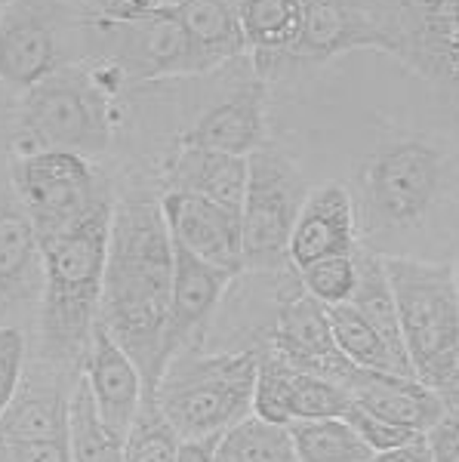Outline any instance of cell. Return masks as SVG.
Here are the masks:
<instances>
[{"label": "cell", "instance_id": "obj_2", "mask_svg": "<svg viewBox=\"0 0 459 462\" xmlns=\"http://www.w3.org/2000/svg\"><path fill=\"white\" fill-rule=\"evenodd\" d=\"M115 198L84 216L78 226L43 237V293H41V357L53 367L84 364L93 327L99 320L102 281L108 263V231Z\"/></svg>", "mask_w": 459, "mask_h": 462}, {"label": "cell", "instance_id": "obj_20", "mask_svg": "<svg viewBox=\"0 0 459 462\" xmlns=\"http://www.w3.org/2000/svg\"><path fill=\"white\" fill-rule=\"evenodd\" d=\"M167 189L201 195L222 207L241 210L243 191H247V158L182 143L179 154L170 161Z\"/></svg>", "mask_w": 459, "mask_h": 462}, {"label": "cell", "instance_id": "obj_30", "mask_svg": "<svg viewBox=\"0 0 459 462\" xmlns=\"http://www.w3.org/2000/svg\"><path fill=\"white\" fill-rule=\"evenodd\" d=\"M302 281V290H306L312 300L321 305H339L349 302L354 293V284H358V263L352 256H327L317 259V263L296 268Z\"/></svg>", "mask_w": 459, "mask_h": 462}, {"label": "cell", "instance_id": "obj_13", "mask_svg": "<svg viewBox=\"0 0 459 462\" xmlns=\"http://www.w3.org/2000/svg\"><path fill=\"white\" fill-rule=\"evenodd\" d=\"M161 213H164L173 244L232 274L243 272L241 210L222 207L201 195L167 189L161 195Z\"/></svg>", "mask_w": 459, "mask_h": 462}, {"label": "cell", "instance_id": "obj_5", "mask_svg": "<svg viewBox=\"0 0 459 462\" xmlns=\"http://www.w3.org/2000/svg\"><path fill=\"white\" fill-rule=\"evenodd\" d=\"M395 296L407 357L428 389L441 385L459 364V296L454 263L391 253L382 256Z\"/></svg>", "mask_w": 459, "mask_h": 462}, {"label": "cell", "instance_id": "obj_15", "mask_svg": "<svg viewBox=\"0 0 459 462\" xmlns=\"http://www.w3.org/2000/svg\"><path fill=\"white\" fill-rule=\"evenodd\" d=\"M80 376H84L106 426L127 438L139 410H142L145 379L136 364H133V357L102 327V320H96L93 327L90 346H87L84 355V374Z\"/></svg>", "mask_w": 459, "mask_h": 462}, {"label": "cell", "instance_id": "obj_25", "mask_svg": "<svg viewBox=\"0 0 459 462\" xmlns=\"http://www.w3.org/2000/svg\"><path fill=\"white\" fill-rule=\"evenodd\" d=\"M330 320V333L336 348L349 357L352 364L364 370H380V374H398L404 376V370L398 367L395 355L386 346V339L370 327V320L354 309L352 302H339V305H324Z\"/></svg>", "mask_w": 459, "mask_h": 462}, {"label": "cell", "instance_id": "obj_36", "mask_svg": "<svg viewBox=\"0 0 459 462\" xmlns=\"http://www.w3.org/2000/svg\"><path fill=\"white\" fill-rule=\"evenodd\" d=\"M364 462H432V450H428L426 435H419V438H413V441H407L401 447L370 453Z\"/></svg>", "mask_w": 459, "mask_h": 462}, {"label": "cell", "instance_id": "obj_4", "mask_svg": "<svg viewBox=\"0 0 459 462\" xmlns=\"http://www.w3.org/2000/svg\"><path fill=\"white\" fill-rule=\"evenodd\" d=\"M259 348L179 352L164 367L151 401L179 438H219L253 413Z\"/></svg>", "mask_w": 459, "mask_h": 462}, {"label": "cell", "instance_id": "obj_6", "mask_svg": "<svg viewBox=\"0 0 459 462\" xmlns=\"http://www.w3.org/2000/svg\"><path fill=\"white\" fill-rule=\"evenodd\" d=\"M19 145L25 152H74L99 158L111 145V115L106 89L90 71L62 65L28 93L19 108Z\"/></svg>", "mask_w": 459, "mask_h": 462}, {"label": "cell", "instance_id": "obj_35", "mask_svg": "<svg viewBox=\"0 0 459 462\" xmlns=\"http://www.w3.org/2000/svg\"><path fill=\"white\" fill-rule=\"evenodd\" d=\"M432 462H459V416H444L435 429L426 431Z\"/></svg>", "mask_w": 459, "mask_h": 462}, {"label": "cell", "instance_id": "obj_11", "mask_svg": "<svg viewBox=\"0 0 459 462\" xmlns=\"http://www.w3.org/2000/svg\"><path fill=\"white\" fill-rule=\"evenodd\" d=\"M62 65L53 0H13L0 10V84L28 93Z\"/></svg>", "mask_w": 459, "mask_h": 462}, {"label": "cell", "instance_id": "obj_19", "mask_svg": "<svg viewBox=\"0 0 459 462\" xmlns=\"http://www.w3.org/2000/svg\"><path fill=\"white\" fill-rule=\"evenodd\" d=\"M345 389H349L352 401L358 407L370 410V413L391 422V426L417 431V435H426L428 429H435L444 420L438 394L419 379L358 367Z\"/></svg>", "mask_w": 459, "mask_h": 462}, {"label": "cell", "instance_id": "obj_31", "mask_svg": "<svg viewBox=\"0 0 459 462\" xmlns=\"http://www.w3.org/2000/svg\"><path fill=\"white\" fill-rule=\"evenodd\" d=\"M25 376V333L13 324H0V420L16 398Z\"/></svg>", "mask_w": 459, "mask_h": 462}, {"label": "cell", "instance_id": "obj_17", "mask_svg": "<svg viewBox=\"0 0 459 462\" xmlns=\"http://www.w3.org/2000/svg\"><path fill=\"white\" fill-rule=\"evenodd\" d=\"M43 250L22 204L0 200V315L41 305Z\"/></svg>", "mask_w": 459, "mask_h": 462}, {"label": "cell", "instance_id": "obj_16", "mask_svg": "<svg viewBox=\"0 0 459 462\" xmlns=\"http://www.w3.org/2000/svg\"><path fill=\"white\" fill-rule=\"evenodd\" d=\"M265 78L243 80L238 89L222 96L188 130L185 145H201L213 152H225L234 158H250L265 145Z\"/></svg>", "mask_w": 459, "mask_h": 462}, {"label": "cell", "instance_id": "obj_38", "mask_svg": "<svg viewBox=\"0 0 459 462\" xmlns=\"http://www.w3.org/2000/svg\"><path fill=\"white\" fill-rule=\"evenodd\" d=\"M435 394L444 407V416H459V364L441 385H435Z\"/></svg>", "mask_w": 459, "mask_h": 462}, {"label": "cell", "instance_id": "obj_3", "mask_svg": "<svg viewBox=\"0 0 459 462\" xmlns=\"http://www.w3.org/2000/svg\"><path fill=\"white\" fill-rule=\"evenodd\" d=\"M454 161L441 143L419 133L382 139L361 161L358 185V228L367 235L370 247L380 237L404 235L419 228L441 207L450 191Z\"/></svg>", "mask_w": 459, "mask_h": 462}, {"label": "cell", "instance_id": "obj_39", "mask_svg": "<svg viewBox=\"0 0 459 462\" xmlns=\"http://www.w3.org/2000/svg\"><path fill=\"white\" fill-rule=\"evenodd\" d=\"M179 4H185V0H161V6H164V10H176Z\"/></svg>", "mask_w": 459, "mask_h": 462}, {"label": "cell", "instance_id": "obj_40", "mask_svg": "<svg viewBox=\"0 0 459 462\" xmlns=\"http://www.w3.org/2000/svg\"><path fill=\"white\" fill-rule=\"evenodd\" d=\"M454 274H456V296H459V256H456V263H454Z\"/></svg>", "mask_w": 459, "mask_h": 462}, {"label": "cell", "instance_id": "obj_28", "mask_svg": "<svg viewBox=\"0 0 459 462\" xmlns=\"http://www.w3.org/2000/svg\"><path fill=\"white\" fill-rule=\"evenodd\" d=\"M176 447H179L176 429L164 420L158 404L145 398L124 444L127 462H176Z\"/></svg>", "mask_w": 459, "mask_h": 462}, {"label": "cell", "instance_id": "obj_33", "mask_svg": "<svg viewBox=\"0 0 459 462\" xmlns=\"http://www.w3.org/2000/svg\"><path fill=\"white\" fill-rule=\"evenodd\" d=\"M84 4L102 22H136L161 10V0H84Z\"/></svg>", "mask_w": 459, "mask_h": 462}, {"label": "cell", "instance_id": "obj_41", "mask_svg": "<svg viewBox=\"0 0 459 462\" xmlns=\"http://www.w3.org/2000/svg\"><path fill=\"white\" fill-rule=\"evenodd\" d=\"M13 4V0H0V10H4V6H10Z\"/></svg>", "mask_w": 459, "mask_h": 462}, {"label": "cell", "instance_id": "obj_27", "mask_svg": "<svg viewBox=\"0 0 459 462\" xmlns=\"http://www.w3.org/2000/svg\"><path fill=\"white\" fill-rule=\"evenodd\" d=\"M352 407V394L333 379L290 367V410L296 420H330L345 416Z\"/></svg>", "mask_w": 459, "mask_h": 462}, {"label": "cell", "instance_id": "obj_14", "mask_svg": "<svg viewBox=\"0 0 459 462\" xmlns=\"http://www.w3.org/2000/svg\"><path fill=\"white\" fill-rule=\"evenodd\" d=\"M361 244L358 207L343 182H324L308 191L299 219L293 226L287 259L293 268H306L327 256H352Z\"/></svg>", "mask_w": 459, "mask_h": 462}, {"label": "cell", "instance_id": "obj_23", "mask_svg": "<svg viewBox=\"0 0 459 462\" xmlns=\"http://www.w3.org/2000/svg\"><path fill=\"white\" fill-rule=\"evenodd\" d=\"M127 438L106 426V420L96 410V401L87 389L84 376L71 383L69 401V447L74 462H127L124 453Z\"/></svg>", "mask_w": 459, "mask_h": 462}, {"label": "cell", "instance_id": "obj_10", "mask_svg": "<svg viewBox=\"0 0 459 462\" xmlns=\"http://www.w3.org/2000/svg\"><path fill=\"white\" fill-rule=\"evenodd\" d=\"M90 37L102 62L121 71V78L158 80L201 74V65H197V56L176 10L161 6L158 13L136 22L96 19Z\"/></svg>", "mask_w": 459, "mask_h": 462}, {"label": "cell", "instance_id": "obj_32", "mask_svg": "<svg viewBox=\"0 0 459 462\" xmlns=\"http://www.w3.org/2000/svg\"><path fill=\"white\" fill-rule=\"evenodd\" d=\"M345 420L352 422V429L358 431L361 438H364V444H367L373 453L391 450V447H401V444H407V441H413V438H419L417 431L401 429V426H391V422L380 420V416H373L370 410L358 407L354 401H352V407L345 410Z\"/></svg>", "mask_w": 459, "mask_h": 462}, {"label": "cell", "instance_id": "obj_34", "mask_svg": "<svg viewBox=\"0 0 459 462\" xmlns=\"http://www.w3.org/2000/svg\"><path fill=\"white\" fill-rule=\"evenodd\" d=\"M10 462H74L69 438H53V441H16L4 447Z\"/></svg>", "mask_w": 459, "mask_h": 462}, {"label": "cell", "instance_id": "obj_9", "mask_svg": "<svg viewBox=\"0 0 459 462\" xmlns=\"http://www.w3.org/2000/svg\"><path fill=\"white\" fill-rule=\"evenodd\" d=\"M352 50H382L398 56V0H306L299 43L265 74L280 71L284 65H321Z\"/></svg>", "mask_w": 459, "mask_h": 462}, {"label": "cell", "instance_id": "obj_21", "mask_svg": "<svg viewBox=\"0 0 459 462\" xmlns=\"http://www.w3.org/2000/svg\"><path fill=\"white\" fill-rule=\"evenodd\" d=\"M238 22L247 53L256 56V71L262 78L299 43L306 0H238Z\"/></svg>", "mask_w": 459, "mask_h": 462}, {"label": "cell", "instance_id": "obj_1", "mask_svg": "<svg viewBox=\"0 0 459 462\" xmlns=\"http://www.w3.org/2000/svg\"><path fill=\"white\" fill-rule=\"evenodd\" d=\"M170 287L173 237L161 213V200L145 195L115 200L99 320L139 367L145 398H151L164 374Z\"/></svg>", "mask_w": 459, "mask_h": 462}, {"label": "cell", "instance_id": "obj_37", "mask_svg": "<svg viewBox=\"0 0 459 462\" xmlns=\"http://www.w3.org/2000/svg\"><path fill=\"white\" fill-rule=\"evenodd\" d=\"M219 438H179L176 462H216Z\"/></svg>", "mask_w": 459, "mask_h": 462}, {"label": "cell", "instance_id": "obj_18", "mask_svg": "<svg viewBox=\"0 0 459 462\" xmlns=\"http://www.w3.org/2000/svg\"><path fill=\"white\" fill-rule=\"evenodd\" d=\"M69 401L71 392H65L59 367L43 361V367L22 376L16 398L0 420V447L69 438Z\"/></svg>", "mask_w": 459, "mask_h": 462}, {"label": "cell", "instance_id": "obj_8", "mask_svg": "<svg viewBox=\"0 0 459 462\" xmlns=\"http://www.w3.org/2000/svg\"><path fill=\"white\" fill-rule=\"evenodd\" d=\"M13 191L37 237H53L59 231L78 226L106 198L108 185L96 176L90 158L74 152H22L13 161Z\"/></svg>", "mask_w": 459, "mask_h": 462}, {"label": "cell", "instance_id": "obj_7", "mask_svg": "<svg viewBox=\"0 0 459 462\" xmlns=\"http://www.w3.org/2000/svg\"><path fill=\"white\" fill-rule=\"evenodd\" d=\"M308 191L306 173L284 152L262 145L250 154L241 204L243 272H284L290 265L287 247Z\"/></svg>", "mask_w": 459, "mask_h": 462}, {"label": "cell", "instance_id": "obj_29", "mask_svg": "<svg viewBox=\"0 0 459 462\" xmlns=\"http://www.w3.org/2000/svg\"><path fill=\"white\" fill-rule=\"evenodd\" d=\"M253 413L275 426H290V364L275 352H259V374L253 392Z\"/></svg>", "mask_w": 459, "mask_h": 462}, {"label": "cell", "instance_id": "obj_22", "mask_svg": "<svg viewBox=\"0 0 459 462\" xmlns=\"http://www.w3.org/2000/svg\"><path fill=\"white\" fill-rule=\"evenodd\" d=\"M201 71L247 53L238 22V0H185L176 6Z\"/></svg>", "mask_w": 459, "mask_h": 462}, {"label": "cell", "instance_id": "obj_26", "mask_svg": "<svg viewBox=\"0 0 459 462\" xmlns=\"http://www.w3.org/2000/svg\"><path fill=\"white\" fill-rule=\"evenodd\" d=\"M216 462H299L290 429L250 413L219 435Z\"/></svg>", "mask_w": 459, "mask_h": 462}, {"label": "cell", "instance_id": "obj_24", "mask_svg": "<svg viewBox=\"0 0 459 462\" xmlns=\"http://www.w3.org/2000/svg\"><path fill=\"white\" fill-rule=\"evenodd\" d=\"M287 429L299 462H364L373 453L345 416L296 420Z\"/></svg>", "mask_w": 459, "mask_h": 462}, {"label": "cell", "instance_id": "obj_12", "mask_svg": "<svg viewBox=\"0 0 459 462\" xmlns=\"http://www.w3.org/2000/svg\"><path fill=\"white\" fill-rule=\"evenodd\" d=\"M238 274L207 263L179 244H173V287L164 330V367L179 352L201 348V339L216 315L222 296Z\"/></svg>", "mask_w": 459, "mask_h": 462}]
</instances>
